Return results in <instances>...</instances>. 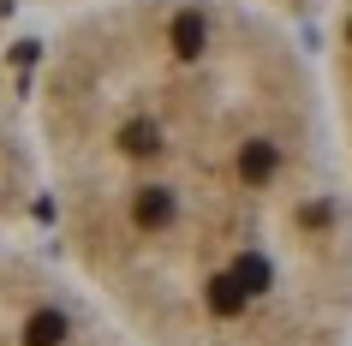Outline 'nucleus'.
I'll list each match as a JSON object with an SVG mask.
<instances>
[{"label": "nucleus", "instance_id": "f257e3e1", "mask_svg": "<svg viewBox=\"0 0 352 346\" xmlns=\"http://www.w3.org/2000/svg\"><path fill=\"white\" fill-rule=\"evenodd\" d=\"M30 96L48 251L126 346H352V162L298 19L90 0Z\"/></svg>", "mask_w": 352, "mask_h": 346}, {"label": "nucleus", "instance_id": "f03ea898", "mask_svg": "<svg viewBox=\"0 0 352 346\" xmlns=\"http://www.w3.org/2000/svg\"><path fill=\"white\" fill-rule=\"evenodd\" d=\"M0 346H126L48 245L0 239Z\"/></svg>", "mask_w": 352, "mask_h": 346}, {"label": "nucleus", "instance_id": "7ed1b4c3", "mask_svg": "<svg viewBox=\"0 0 352 346\" xmlns=\"http://www.w3.org/2000/svg\"><path fill=\"white\" fill-rule=\"evenodd\" d=\"M12 6L0 0V239H24L42 215V162H36V96L19 42H12Z\"/></svg>", "mask_w": 352, "mask_h": 346}, {"label": "nucleus", "instance_id": "20e7f679", "mask_svg": "<svg viewBox=\"0 0 352 346\" xmlns=\"http://www.w3.org/2000/svg\"><path fill=\"white\" fill-rule=\"evenodd\" d=\"M311 48H316V72L329 90V113L340 131V149L352 162V0H322L311 19Z\"/></svg>", "mask_w": 352, "mask_h": 346}, {"label": "nucleus", "instance_id": "39448f33", "mask_svg": "<svg viewBox=\"0 0 352 346\" xmlns=\"http://www.w3.org/2000/svg\"><path fill=\"white\" fill-rule=\"evenodd\" d=\"M263 6H275V12H287V19H298L305 30H311V19H316V6H322V0H263Z\"/></svg>", "mask_w": 352, "mask_h": 346}]
</instances>
